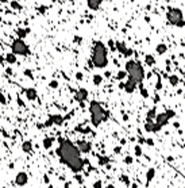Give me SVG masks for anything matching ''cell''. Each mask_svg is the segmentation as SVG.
<instances>
[{
    "label": "cell",
    "instance_id": "obj_1",
    "mask_svg": "<svg viewBox=\"0 0 185 188\" xmlns=\"http://www.w3.org/2000/svg\"><path fill=\"white\" fill-rule=\"evenodd\" d=\"M12 49L15 53H27V48H26V45H25V42H23L22 39H16L15 42H14V45H12Z\"/></svg>",
    "mask_w": 185,
    "mask_h": 188
},
{
    "label": "cell",
    "instance_id": "obj_3",
    "mask_svg": "<svg viewBox=\"0 0 185 188\" xmlns=\"http://www.w3.org/2000/svg\"><path fill=\"white\" fill-rule=\"evenodd\" d=\"M101 0H89V7L91 8H97V6L100 4Z\"/></svg>",
    "mask_w": 185,
    "mask_h": 188
},
{
    "label": "cell",
    "instance_id": "obj_2",
    "mask_svg": "<svg viewBox=\"0 0 185 188\" xmlns=\"http://www.w3.org/2000/svg\"><path fill=\"white\" fill-rule=\"evenodd\" d=\"M169 19L172 20V23L181 22V12H180L178 10H172L169 12Z\"/></svg>",
    "mask_w": 185,
    "mask_h": 188
},
{
    "label": "cell",
    "instance_id": "obj_4",
    "mask_svg": "<svg viewBox=\"0 0 185 188\" xmlns=\"http://www.w3.org/2000/svg\"><path fill=\"white\" fill-rule=\"evenodd\" d=\"M158 50H159V51H161V50L164 51V50H165V46H158Z\"/></svg>",
    "mask_w": 185,
    "mask_h": 188
}]
</instances>
